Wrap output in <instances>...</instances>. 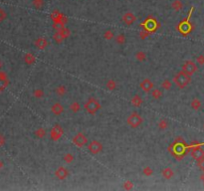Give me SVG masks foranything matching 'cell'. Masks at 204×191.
Masks as SVG:
<instances>
[{
	"label": "cell",
	"mask_w": 204,
	"mask_h": 191,
	"mask_svg": "<svg viewBox=\"0 0 204 191\" xmlns=\"http://www.w3.org/2000/svg\"><path fill=\"white\" fill-rule=\"evenodd\" d=\"M191 156L196 160L204 157V150L200 147V145H195L191 148Z\"/></svg>",
	"instance_id": "cell-9"
},
{
	"label": "cell",
	"mask_w": 204,
	"mask_h": 191,
	"mask_svg": "<svg viewBox=\"0 0 204 191\" xmlns=\"http://www.w3.org/2000/svg\"><path fill=\"white\" fill-rule=\"evenodd\" d=\"M135 20H136V17H135V15L134 14V13H131V12H127V13H126V14H123V23L127 24V25L134 24L135 22Z\"/></svg>",
	"instance_id": "cell-11"
},
{
	"label": "cell",
	"mask_w": 204,
	"mask_h": 191,
	"mask_svg": "<svg viewBox=\"0 0 204 191\" xmlns=\"http://www.w3.org/2000/svg\"><path fill=\"white\" fill-rule=\"evenodd\" d=\"M5 17H6V14H5V12H4L1 8H0V22H2L4 19H5Z\"/></svg>",
	"instance_id": "cell-40"
},
{
	"label": "cell",
	"mask_w": 204,
	"mask_h": 191,
	"mask_svg": "<svg viewBox=\"0 0 204 191\" xmlns=\"http://www.w3.org/2000/svg\"><path fill=\"white\" fill-rule=\"evenodd\" d=\"M146 35H148V33H146V32H141L140 33V38H144Z\"/></svg>",
	"instance_id": "cell-41"
},
{
	"label": "cell",
	"mask_w": 204,
	"mask_h": 191,
	"mask_svg": "<svg viewBox=\"0 0 204 191\" xmlns=\"http://www.w3.org/2000/svg\"><path fill=\"white\" fill-rule=\"evenodd\" d=\"M24 59H25V62H26V63L29 64V65L33 64L34 62L36 61V59H35L34 55H33V54H31V53H27V54L25 55Z\"/></svg>",
	"instance_id": "cell-24"
},
{
	"label": "cell",
	"mask_w": 204,
	"mask_h": 191,
	"mask_svg": "<svg viewBox=\"0 0 204 191\" xmlns=\"http://www.w3.org/2000/svg\"><path fill=\"white\" fill-rule=\"evenodd\" d=\"M203 128H204V124H203Z\"/></svg>",
	"instance_id": "cell-45"
},
{
	"label": "cell",
	"mask_w": 204,
	"mask_h": 191,
	"mask_svg": "<svg viewBox=\"0 0 204 191\" xmlns=\"http://www.w3.org/2000/svg\"><path fill=\"white\" fill-rule=\"evenodd\" d=\"M161 87H162V89H164V90L169 91L170 89H171V87H172V83L168 79H166V80H164V81L162 82Z\"/></svg>",
	"instance_id": "cell-29"
},
{
	"label": "cell",
	"mask_w": 204,
	"mask_h": 191,
	"mask_svg": "<svg viewBox=\"0 0 204 191\" xmlns=\"http://www.w3.org/2000/svg\"><path fill=\"white\" fill-rule=\"evenodd\" d=\"M35 135L39 137V139H43V137L46 135V131L44 130L43 127H39L38 130L35 131Z\"/></svg>",
	"instance_id": "cell-30"
},
{
	"label": "cell",
	"mask_w": 204,
	"mask_h": 191,
	"mask_svg": "<svg viewBox=\"0 0 204 191\" xmlns=\"http://www.w3.org/2000/svg\"><path fill=\"white\" fill-rule=\"evenodd\" d=\"M152 98L154 100H158L162 97V92H161V90H159V89H154L153 88L152 91Z\"/></svg>",
	"instance_id": "cell-21"
},
{
	"label": "cell",
	"mask_w": 204,
	"mask_h": 191,
	"mask_svg": "<svg viewBox=\"0 0 204 191\" xmlns=\"http://www.w3.org/2000/svg\"><path fill=\"white\" fill-rule=\"evenodd\" d=\"M33 95L36 99H41V98L44 97V91L42 90V89H36V90L34 91Z\"/></svg>",
	"instance_id": "cell-33"
},
{
	"label": "cell",
	"mask_w": 204,
	"mask_h": 191,
	"mask_svg": "<svg viewBox=\"0 0 204 191\" xmlns=\"http://www.w3.org/2000/svg\"><path fill=\"white\" fill-rule=\"evenodd\" d=\"M174 152H175L176 153L180 154V155L185 154V144H182V143L176 144V145L174 146Z\"/></svg>",
	"instance_id": "cell-18"
},
{
	"label": "cell",
	"mask_w": 204,
	"mask_h": 191,
	"mask_svg": "<svg viewBox=\"0 0 204 191\" xmlns=\"http://www.w3.org/2000/svg\"><path fill=\"white\" fill-rule=\"evenodd\" d=\"M157 126H158L159 128H160V130H165V128L167 127V126H168V123H167V122L165 121V119H160Z\"/></svg>",
	"instance_id": "cell-35"
},
{
	"label": "cell",
	"mask_w": 204,
	"mask_h": 191,
	"mask_svg": "<svg viewBox=\"0 0 204 191\" xmlns=\"http://www.w3.org/2000/svg\"><path fill=\"white\" fill-rule=\"evenodd\" d=\"M190 30H191V24L188 23V22L184 21L179 25V31L181 33L187 34L188 32H190Z\"/></svg>",
	"instance_id": "cell-14"
},
{
	"label": "cell",
	"mask_w": 204,
	"mask_h": 191,
	"mask_svg": "<svg viewBox=\"0 0 204 191\" xmlns=\"http://www.w3.org/2000/svg\"><path fill=\"white\" fill-rule=\"evenodd\" d=\"M203 183H204V181H203Z\"/></svg>",
	"instance_id": "cell-46"
},
{
	"label": "cell",
	"mask_w": 204,
	"mask_h": 191,
	"mask_svg": "<svg viewBox=\"0 0 204 191\" xmlns=\"http://www.w3.org/2000/svg\"><path fill=\"white\" fill-rule=\"evenodd\" d=\"M70 175V172L67 168H65L63 166H60L57 168V170L55 171V176L60 180H64Z\"/></svg>",
	"instance_id": "cell-8"
},
{
	"label": "cell",
	"mask_w": 204,
	"mask_h": 191,
	"mask_svg": "<svg viewBox=\"0 0 204 191\" xmlns=\"http://www.w3.org/2000/svg\"><path fill=\"white\" fill-rule=\"evenodd\" d=\"M73 143L76 146H78V147H83V146L88 144V139L84 134L79 132V134H77L73 137Z\"/></svg>",
	"instance_id": "cell-5"
},
{
	"label": "cell",
	"mask_w": 204,
	"mask_h": 191,
	"mask_svg": "<svg viewBox=\"0 0 204 191\" xmlns=\"http://www.w3.org/2000/svg\"><path fill=\"white\" fill-rule=\"evenodd\" d=\"M200 178H201V180H203V181H204V173H203V174L201 175V177H200Z\"/></svg>",
	"instance_id": "cell-43"
},
{
	"label": "cell",
	"mask_w": 204,
	"mask_h": 191,
	"mask_svg": "<svg viewBox=\"0 0 204 191\" xmlns=\"http://www.w3.org/2000/svg\"><path fill=\"white\" fill-rule=\"evenodd\" d=\"M190 106H191V108L194 110H198L199 109L201 108V102L199 101L198 99H193L192 101H191V103H190Z\"/></svg>",
	"instance_id": "cell-19"
},
{
	"label": "cell",
	"mask_w": 204,
	"mask_h": 191,
	"mask_svg": "<svg viewBox=\"0 0 204 191\" xmlns=\"http://www.w3.org/2000/svg\"><path fill=\"white\" fill-rule=\"evenodd\" d=\"M143 104V100H141V98L139 96V95H135V97H132L131 99V105L135 106V108H139Z\"/></svg>",
	"instance_id": "cell-16"
},
{
	"label": "cell",
	"mask_w": 204,
	"mask_h": 191,
	"mask_svg": "<svg viewBox=\"0 0 204 191\" xmlns=\"http://www.w3.org/2000/svg\"><path fill=\"white\" fill-rule=\"evenodd\" d=\"M53 39H54L57 43H61L65 40V37H64V35L62 34L61 31L58 30V31H56V33H54V35H53Z\"/></svg>",
	"instance_id": "cell-17"
},
{
	"label": "cell",
	"mask_w": 204,
	"mask_h": 191,
	"mask_svg": "<svg viewBox=\"0 0 204 191\" xmlns=\"http://www.w3.org/2000/svg\"><path fill=\"white\" fill-rule=\"evenodd\" d=\"M3 143H4V140H3V139H2V136L0 135V146L3 144Z\"/></svg>",
	"instance_id": "cell-42"
},
{
	"label": "cell",
	"mask_w": 204,
	"mask_h": 191,
	"mask_svg": "<svg viewBox=\"0 0 204 191\" xmlns=\"http://www.w3.org/2000/svg\"><path fill=\"white\" fill-rule=\"evenodd\" d=\"M106 87H107L108 90L114 91V89L117 88V84H116V82L114 81V80H109V81L107 82V84H106Z\"/></svg>",
	"instance_id": "cell-28"
},
{
	"label": "cell",
	"mask_w": 204,
	"mask_h": 191,
	"mask_svg": "<svg viewBox=\"0 0 204 191\" xmlns=\"http://www.w3.org/2000/svg\"><path fill=\"white\" fill-rule=\"evenodd\" d=\"M32 4H33V6L36 8V9L40 10L44 7L45 1H44V0H32Z\"/></svg>",
	"instance_id": "cell-22"
},
{
	"label": "cell",
	"mask_w": 204,
	"mask_h": 191,
	"mask_svg": "<svg viewBox=\"0 0 204 191\" xmlns=\"http://www.w3.org/2000/svg\"><path fill=\"white\" fill-rule=\"evenodd\" d=\"M55 92L58 96H64V95H66V93H67V89H66L65 86H59L56 88Z\"/></svg>",
	"instance_id": "cell-27"
},
{
	"label": "cell",
	"mask_w": 204,
	"mask_h": 191,
	"mask_svg": "<svg viewBox=\"0 0 204 191\" xmlns=\"http://www.w3.org/2000/svg\"><path fill=\"white\" fill-rule=\"evenodd\" d=\"M173 175H174V172L169 167H166L162 170V176L164 177L165 179H170V178H172V176Z\"/></svg>",
	"instance_id": "cell-15"
},
{
	"label": "cell",
	"mask_w": 204,
	"mask_h": 191,
	"mask_svg": "<svg viewBox=\"0 0 204 191\" xmlns=\"http://www.w3.org/2000/svg\"><path fill=\"white\" fill-rule=\"evenodd\" d=\"M197 165H198V167L200 168V169L204 172V157H202L201 159L197 160Z\"/></svg>",
	"instance_id": "cell-38"
},
{
	"label": "cell",
	"mask_w": 204,
	"mask_h": 191,
	"mask_svg": "<svg viewBox=\"0 0 204 191\" xmlns=\"http://www.w3.org/2000/svg\"><path fill=\"white\" fill-rule=\"evenodd\" d=\"M127 124L132 128H136L139 127L141 123H143V118L137 114V113H132L131 114H130V117L127 119Z\"/></svg>",
	"instance_id": "cell-3"
},
{
	"label": "cell",
	"mask_w": 204,
	"mask_h": 191,
	"mask_svg": "<svg viewBox=\"0 0 204 191\" xmlns=\"http://www.w3.org/2000/svg\"><path fill=\"white\" fill-rule=\"evenodd\" d=\"M1 167H2V162L0 161V168H1Z\"/></svg>",
	"instance_id": "cell-44"
},
{
	"label": "cell",
	"mask_w": 204,
	"mask_h": 191,
	"mask_svg": "<svg viewBox=\"0 0 204 191\" xmlns=\"http://www.w3.org/2000/svg\"><path fill=\"white\" fill-rule=\"evenodd\" d=\"M63 160H64L65 162H67V163H71V162L74 160V155H73L72 153H70V152L66 153L64 156H63Z\"/></svg>",
	"instance_id": "cell-32"
},
{
	"label": "cell",
	"mask_w": 204,
	"mask_h": 191,
	"mask_svg": "<svg viewBox=\"0 0 204 191\" xmlns=\"http://www.w3.org/2000/svg\"><path fill=\"white\" fill-rule=\"evenodd\" d=\"M88 148L90 152L93 154H98L103 150V144H102L99 140H92L90 143L88 144Z\"/></svg>",
	"instance_id": "cell-7"
},
{
	"label": "cell",
	"mask_w": 204,
	"mask_h": 191,
	"mask_svg": "<svg viewBox=\"0 0 204 191\" xmlns=\"http://www.w3.org/2000/svg\"><path fill=\"white\" fill-rule=\"evenodd\" d=\"M145 26H146V28H148V30L152 31V30H154V29L157 27V24H156V22L154 21L153 19H150V21L148 20V21L145 23Z\"/></svg>",
	"instance_id": "cell-23"
},
{
	"label": "cell",
	"mask_w": 204,
	"mask_h": 191,
	"mask_svg": "<svg viewBox=\"0 0 204 191\" xmlns=\"http://www.w3.org/2000/svg\"><path fill=\"white\" fill-rule=\"evenodd\" d=\"M116 42L118 44H119V45H122V44H123L126 42V36L123 34H119L118 36L116 37Z\"/></svg>",
	"instance_id": "cell-34"
},
{
	"label": "cell",
	"mask_w": 204,
	"mask_h": 191,
	"mask_svg": "<svg viewBox=\"0 0 204 191\" xmlns=\"http://www.w3.org/2000/svg\"><path fill=\"white\" fill-rule=\"evenodd\" d=\"M35 46H36V48L40 49V50H44L48 46V42L45 38H38L35 41Z\"/></svg>",
	"instance_id": "cell-13"
},
{
	"label": "cell",
	"mask_w": 204,
	"mask_h": 191,
	"mask_svg": "<svg viewBox=\"0 0 204 191\" xmlns=\"http://www.w3.org/2000/svg\"><path fill=\"white\" fill-rule=\"evenodd\" d=\"M70 110H72L74 114H76L81 110V106H80V104L78 103V102H74V103L70 105Z\"/></svg>",
	"instance_id": "cell-26"
},
{
	"label": "cell",
	"mask_w": 204,
	"mask_h": 191,
	"mask_svg": "<svg viewBox=\"0 0 204 191\" xmlns=\"http://www.w3.org/2000/svg\"><path fill=\"white\" fill-rule=\"evenodd\" d=\"M132 187H134V184H132V182H131V181H127L123 183V188L127 190H131V189H132Z\"/></svg>",
	"instance_id": "cell-37"
},
{
	"label": "cell",
	"mask_w": 204,
	"mask_h": 191,
	"mask_svg": "<svg viewBox=\"0 0 204 191\" xmlns=\"http://www.w3.org/2000/svg\"><path fill=\"white\" fill-rule=\"evenodd\" d=\"M104 38L106 40H109V41H110V40H112V39L114 38V33L113 32V31H110V30H107L104 33Z\"/></svg>",
	"instance_id": "cell-31"
},
{
	"label": "cell",
	"mask_w": 204,
	"mask_h": 191,
	"mask_svg": "<svg viewBox=\"0 0 204 191\" xmlns=\"http://www.w3.org/2000/svg\"><path fill=\"white\" fill-rule=\"evenodd\" d=\"M173 81L175 83V85L179 89H184L189 85L190 82H191V76L182 71V72H179L175 75L173 78Z\"/></svg>",
	"instance_id": "cell-1"
},
{
	"label": "cell",
	"mask_w": 204,
	"mask_h": 191,
	"mask_svg": "<svg viewBox=\"0 0 204 191\" xmlns=\"http://www.w3.org/2000/svg\"><path fill=\"white\" fill-rule=\"evenodd\" d=\"M64 134V130L60 124H55L54 127L51 128V131H50V136H51V139L53 141H58L62 135Z\"/></svg>",
	"instance_id": "cell-4"
},
{
	"label": "cell",
	"mask_w": 204,
	"mask_h": 191,
	"mask_svg": "<svg viewBox=\"0 0 204 191\" xmlns=\"http://www.w3.org/2000/svg\"><path fill=\"white\" fill-rule=\"evenodd\" d=\"M84 108H85V110L89 114H94L101 109V104L99 101L95 99V98H90V99L87 101L85 106H84Z\"/></svg>",
	"instance_id": "cell-2"
},
{
	"label": "cell",
	"mask_w": 204,
	"mask_h": 191,
	"mask_svg": "<svg viewBox=\"0 0 204 191\" xmlns=\"http://www.w3.org/2000/svg\"><path fill=\"white\" fill-rule=\"evenodd\" d=\"M196 61L199 65H204V56L203 55H200L196 58Z\"/></svg>",
	"instance_id": "cell-39"
},
{
	"label": "cell",
	"mask_w": 204,
	"mask_h": 191,
	"mask_svg": "<svg viewBox=\"0 0 204 191\" xmlns=\"http://www.w3.org/2000/svg\"><path fill=\"white\" fill-rule=\"evenodd\" d=\"M135 59H136L137 61H139V62H144V61H145V60H146V55H145V53L143 52V51L136 52V53H135Z\"/></svg>",
	"instance_id": "cell-25"
},
{
	"label": "cell",
	"mask_w": 204,
	"mask_h": 191,
	"mask_svg": "<svg viewBox=\"0 0 204 191\" xmlns=\"http://www.w3.org/2000/svg\"><path fill=\"white\" fill-rule=\"evenodd\" d=\"M51 112L54 115H60L64 113V106L60 103H55L51 106Z\"/></svg>",
	"instance_id": "cell-12"
},
{
	"label": "cell",
	"mask_w": 204,
	"mask_h": 191,
	"mask_svg": "<svg viewBox=\"0 0 204 191\" xmlns=\"http://www.w3.org/2000/svg\"><path fill=\"white\" fill-rule=\"evenodd\" d=\"M197 65L194 63L193 61H190V60H188V61H186L185 63L182 65V70H183V72H185L186 74H188V75H193L195 72L197 71Z\"/></svg>",
	"instance_id": "cell-6"
},
{
	"label": "cell",
	"mask_w": 204,
	"mask_h": 191,
	"mask_svg": "<svg viewBox=\"0 0 204 191\" xmlns=\"http://www.w3.org/2000/svg\"><path fill=\"white\" fill-rule=\"evenodd\" d=\"M143 173H144V174L145 176H150V175H152L153 170H152L150 167L146 166V167H144V169H143Z\"/></svg>",
	"instance_id": "cell-36"
},
{
	"label": "cell",
	"mask_w": 204,
	"mask_h": 191,
	"mask_svg": "<svg viewBox=\"0 0 204 191\" xmlns=\"http://www.w3.org/2000/svg\"><path fill=\"white\" fill-rule=\"evenodd\" d=\"M140 88L143 89V91L145 93H149L152 91V89L154 88L153 82L149 79H144L143 82L140 83Z\"/></svg>",
	"instance_id": "cell-10"
},
{
	"label": "cell",
	"mask_w": 204,
	"mask_h": 191,
	"mask_svg": "<svg viewBox=\"0 0 204 191\" xmlns=\"http://www.w3.org/2000/svg\"><path fill=\"white\" fill-rule=\"evenodd\" d=\"M171 7H172V9H174L175 11H179V10L182 9L183 4L181 3L180 0H174V1L172 2V4H171Z\"/></svg>",
	"instance_id": "cell-20"
}]
</instances>
